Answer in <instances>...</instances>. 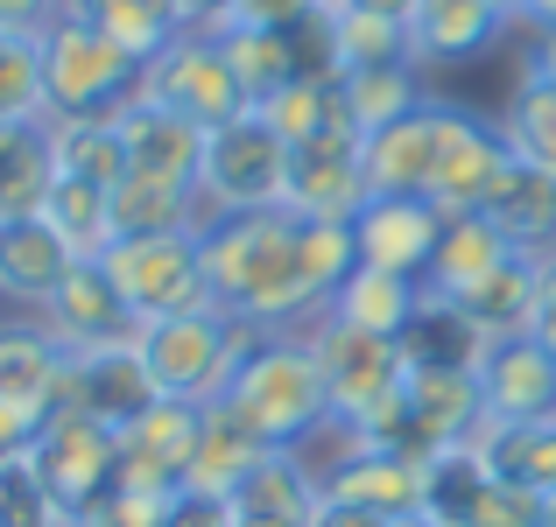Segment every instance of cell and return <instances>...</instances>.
I'll return each instance as SVG.
<instances>
[{"label": "cell", "mask_w": 556, "mask_h": 527, "mask_svg": "<svg viewBox=\"0 0 556 527\" xmlns=\"http://www.w3.org/2000/svg\"><path fill=\"white\" fill-rule=\"evenodd\" d=\"M198 246H204L212 310L240 317L254 331H303V317H317V296H311L303 260H296V218L289 211L198 218Z\"/></svg>", "instance_id": "cell-1"}, {"label": "cell", "mask_w": 556, "mask_h": 527, "mask_svg": "<svg viewBox=\"0 0 556 527\" xmlns=\"http://www.w3.org/2000/svg\"><path fill=\"white\" fill-rule=\"evenodd\" d=\"M218 401L275 450H303L317 429H331V394H325V365L303 331H261L247 345V359L232 365Z\"/></svg>", "instance_id": "cell-2"}, {"label": "cell", "mask_w": 556, "mask_h": 527, "mask_svg": "<svg viewBox=\"0 0 556 527\" xmlns=\"http://www.w3.org/2000/svg\"><path fill=\"white\" fill-rule=\"evenodd\" d=\"M141 92V64L113 36H99L85 14L64 8V22L42 36V99L50 120H106Z\"/></svg>", "instance_id": "cell-3"}, {"label": "cell", "mask_w": 556, "mask_h": 527, "mask_svg": "<svg viewBox=\"0 0 556 527\" xmlns=\"http://www.w3.org/2000/svg\"><path fill=\"white\" fill-rule=\"evenodd\" d=\"M261 331L240 324L226 310H184V317H155V324H135V345L149 359L155 387L177 394V401H218L232 380V365L247 359Z\"/></svg>", "instance_id": "cell-4"}, {"label": "cell", "mask_w": 556, "mask_h": 527, "mask_svg": "<svg viewBox=\"0 0 556 527\" xmlns=\"http://www.w3.org/2000/svg\"><path fill=\"white\" fill-rule=\"evenodd\" d=\"M99 260H106L121 303L135 310V324L184 317V310H212L198 226H184V232H121V240H113Z\"/></svg>", "instance_id": "cell-5"}, {"label": "cell", "mask_w": 556, "mask_h": 527, "mask_svg": "<svg viewBox=\"0 0 556 527\" xmlns=\"http://www.w3.org/2000/svg\"><path fill=\"white\" fill-rule=\"evenodd\" d=\"M289 197V141L275 134L261 113H240L218 134H204V163H198V204L204 218L226 211H282Z\"/></svg>", "instance_id": "cell-6"}, {"label": "cell", "mask_w": 556, "mask_h": 527, "mask_svg": "<svg viewBox=\"0 0 556 527\" xmlns=\"http://www.w3.org/2000/svg\"><path fill=\"white\" fill-rule=\"evenodd\" d=\"M135 99H155V106L184 113L198 134H218L226 120L254 113V99L240 92V78H232V64H226V42H218L212 28H184L155 64H141Z\"/></svg>", "instance_id": "cell-7"}, {"label": "cell", "mask_w": 556, "mask_h": 527, "mask_svg": "<svg viewBox=\"0 0 556 527\" xmlns=\"http://www.w3.org/2000/svg\"><path fill=\"white\" fill-rule=\"evenodd\" d=\"M317 365H325V394H331V429H353L359 415H374L408 373V351L402 338H380V331H359L345 317H311L303 324Z\"/></svg>", "instance_id": "cell-8"}, {"label": "cell", "mask_w": 556, "mask_h": 527, "mask_svg": "<svg viewBox=\"0 0 556 527\" xmlns=\"http://www.w3.org/2000/svg\"><path fill=\"white\" fill-rule=\"evenodd\" d=\"M28 464H36L42 486L56 492V506L78 520L85 506H99L121 486V429H106V422L85 415V408H56V415L42 422Z\"/></svg>", "instance_id": "cell-9"}, {"label": "cell", "mask_w": 556, "mask_h": 527, "mask_svg": "<svg viewBox=\"0 0 556 527\" xmlns=\"http://www.w3.org/2000/svg\"><path fill=\"white\" fill-rule=\"evenodd\" d=\"M437 120H444V134H437L430 204H437L444 218L486 211L493 190H501V176L515 169V149H507L501 120H479L472 106H451V99H437Z\"/></svg>", "instance_id": "cell-10"}, {"label": "cell", "mask_w": 556, "mask_h": 527, "mask_svg": "<svg viewBox=\"0 0 556 527\" xmlns=\"http://www.w3.org/2000/svg\"><path fill=\"white\" fill-rule=\"evenodd\" d=\"M543 506H549L543 492L493 478L465 444L430 458V500H422V514L444 520V527H543Z\"/></svg>", "instance_id": "cell-11"}, {"label": "cell", "mask_w": 556, "mask_h": 527, "mask_svg": "<svg viewBox=\"0 0 556 527\" xmlns=\"http://www.w3.org/2000/svg\"><path fill=\"white\" fill-rule=\"evenodd\" d=\"M198 429H204V401H149L135 422L121 429V486L135 492H184L190 458H198Z\"/></svg>", "instance_id": "cell-12"}, {"label": "cell", "mask_w": 556, "mask_h": 527, "mask_svg": "<svg viewBox=\"0 0 556 527\" xmlns=\"http://www.w3.org/2000/svg\"><path fill=\"white\" fill-rule=\"evenodd\" d=\"M402 401H408V422H402V444L394 450H408V458H422V464L458 450L465 436L479 429V415H486L479 373H458V365H408Z\"/></svg>", "instance_id": "cell-13"}, {"label": "cell", "mask_w": 556, "mask_h": 527, "mask_svg": "<svg viewBox=\"0 0 556 527\" xmlns=\"http://www.w3.org/2000/svg\"><path fill=\"white\" fill-rule=\"evenodd\" d=\"M367 141L359 134H325L289 149V218H331V226H353L359 204H367Z\"/></svg>", "instance_id": "cell-14"}, {"label": "cell", "mask_w": 556, "mask_h": 527, "mask_svg": "<svg viewBox=\"0 0 556 527\" xmlns=\"http://www.w3.org/2000/svg\"><path fill=\"white\" fill-rule=\"evenodd\" d=\"M149 401H163L149 359H141L135 338H113V345H92V351H71V373H64V401L56 408H85L99 415L106 429H127Z\"/></svg>", "instance_id": "cell-15"}, {"label": "cell", "mask_w": 556, "mask_h": 527, "mask_svg": "<svg viewBox=\"0 0 556 527\" xmlns=\"http://www.w3.org/2000/svg\"><path fill=\"white\" fill-rule=\"evenodd\" d=\"M317 486L402 520V514H422V500H430V464L408 458V450H388V444H345L339 436V458L317 472Z\"/></svg>", "instance_id": "cell-16"}, {"label": "cell", "mask_w": 556, "mask_h": 527, "mask_svg": "<svg viewBox=\"0 0 556 527\" xmlns=\"http://www.w3.org/2000/svg\"><path fill=\"white\" fill-rule=\"evenodd\" d=\"M437 240H444V211L430 197H367L353 218L359 268H388V274H408V282L430 274Z\"/></svg>", "instance_id": "cell-17"}, {"label": "cell", "mask_w": 556, "mask_h": 527, "mask_svg": "<svg viewBox=\"0 0 556 527\" xmlns=\"http://www.w3.org/2000/svg\"><path fill=\"white\" fill-rule=\"evenodd\" d=\"M36 324L50 331L64 351H92V345H113V338H135V310L121 303L106 260H78V268L56 282V296L36 310Z\"/></svg>", "instance_id": "cell-18"}, {"label": "cell", "mask_w": 556, "mask_h": 527, "mask_svg": "<svg viewBox=\"0 0 556 527\" xmlns=\"http://www.w3.org/2000/svg\"><path fill=\"white\" fill-rule=\"evenodd\" d=\"M479 394H486L493 422H556V359L521 331V338H493L479 359Z\"/></svg>", "instance_id": "cell-19"}, {"label": "cell", "mask_w": 556, "mask_h": 527, "mask_svg": "<svg viewBox=\"0 0 556 527\" xmlns=\"http://www.w3.org/2000/svg\"><path fill=\"white\" fill-rule=\"evenodd\" d=\"M78 268V254L64 246V232L50 218H0V296L22 303V310H42L56 296V282Z\"/></svg>", "instance_id": "cell-20"}, {"label": "cell", "mask_w": 556, "mask_h": 527, "mask_svg": "<svg viewBox=\"0 0 556 527\" xmlns=\"http://www.w3.org/2000/svg\"><path fill=\"white\" fill-rule=\"evenodd\" d=\"M64 373L71 351L36 324V317H0V401L36 408V415H56L64 401Z\"/></svg>", "instance_id": "cell-21"}, {"label": "cell", "mask_w": 556, "mask_h": 527, "mask_svg": "<svg viewBox=\"0 0 556 527\" xmlns=\"http://www.w3.org/2000/svg\"><path fill=\"white\" fill-rule=\"evenodd\" d=\"M121 141H127V169L135 176H169V183L198 190V163H204V134L184 120V113L155 106V99H127L121 113Z\"/></svg>", "instance_id": "cell-22"}, {"label": "cell", "mask_w": 556, "mask_h": 527, "mask_svg": "<svg viewBox=\"0 0 556 527\" xmlns=\"http://www.w3.org/2000/svg\"><path fill=\"white\" fill-rule=\"evenodd\" d=\"M507 14L493 0H416L408 14V50H416V70L422 64H472L501 42Z\"/></svg>", "instance_id": "cell-23"}, {"label": "cell", "mask_w": 556, "mask_h": 527, "mask_svg": "<svg viewBox=\"0 0 556 527\" xmlns=\"http://www.w3.org/2000/svg\"><path fill=\"white\" fill-rule=\"evenodd\" d=\"M437 134H444V120H437V99H430V106H416L408 120H394V127H380V134H367V190H374V197H430Z\"/></svg>", "instance_id": "cell-24"}, {"label": "cell", "mask_w": 556, "mask_h": 527, "mask_svg": "<svg viewBox=\"0 0 556 527\" xmlns=\"http://www.w3.org/2000/svg\"><path fill=\"white\" fill-rule=\"evenodd\" d=\"M465 450H472L493 478H507V486H529V492H543V500L556 492V422H493V415H479V429L465 436Z\"/></svg>", "instance_id": "cell-25"}, {"label": "cell", "mask_w": 556, "mask_h": 527, "mask_svg": "<svg viewBox=\"0 0 556 527\" xmlns=\"http://www.w3.org/2000/svg\"><path fill=\"white\" fill-rule=\"evenodd\" d=\"M521 246L507 240L501 226H493L486 211H465V218H444V240H437V260L430 274H422V296H465L472 282H486L501 260H515Z\"/></svg>", "instance_id": "cell-26"}, {"label": "cell", "mask_w": 556, "mask_h": 527, "mask_svg": "<svg viewBox=\"0 0 556 527\" xmlns=\"http://www.w3.org/2000/svg\"><path fill=\"white\" fill-rule=\"evenodd\" d=\"M317 500H325V486H317V464L303 450H268L232 492L240 520H303V527H311Z\"/></svg>", "instance_id": "cell-27"}, {"label": "cell", "mask_w": 556, "mask_h": 527, "mask_svg": "<svg viewBox=\"0 0 556 527\" xmlns=\"http://www.w3.org/2000/svg\"><path fill=\"white\" fill-rule=\"evenodd\" d=\"M275 444H261L254 429H247L240 415H232L226 401H204V429H198V458H190V492H218V500H232L240 492V478L254 472L261 458H268Z\"/></svg>", "instance_id": "cell-28"}, {"label": "cell", "mask_w": 556, "mask_h": 527, "mask_svg": "<svg viewBox=\"0 0 556 527\" xmlns=\"http://www.w3.org/2000/svg\"><path fill=\"white\" fill-rule=\"evenodd\" d=\"M56 183L50 120H0V218H36Z\"/></svg>", "instance_id": "cell-29"}, {"label": "cell", "mask_w": 556, "mask_h": 527, "mask_svg": "<svg viewBox=\"0 0 556 527\" xmlns=\"http://www.w3.org/2000/svg\"><path fill=\"white\" fill-rule=\"evenodd\" d=\"M535 282H543V254H515V260H501L486 282H472L465 296H451V303H458L486 338H521L529 317H535ZM437 303H444V296H437Z\"/></svg>", "instance_id": "cell-30"}, {"label": "cell", "mask_w": 556, "mask_h": 527, "mask_svg": "<svg viewBox=\"0 0 556 527\" xmlns=\"http://www.w3.org/2000/svg\"><path fill=\"white\" fill-rule=\"evenodd\" d=\"M486 218L521 246V254H556V176L515 155V169L501 176Z\"/></svg>", "instance_id": "cell-31"}, {"label": "cell", "mask_w": 556, "mask_h": 527, "mask_svg": "<svg viewBox=\"0 0 556 527\" xmlns=\"http://www.w3.org/2000/svg\"><path fill=\"white\" fill-rule=\"evenodd\" d=\"M254 113L289 141V149L325 141V134H353V113H345V70H331V78H296L289 92L261 99Z\"/></svg>", "instance_id": "cell-32"}, {"label": "cell", "mask_w": 556, "mask_h": 527, "mask_svg": "<svg viewBox=\"0 0 556 527\" xmlns=\"http://www.w3.org/2000/svg\"><path fill=\"white\" fill-rule=\"evenodd\" d=\"M71 14H85L99 36H113L135 64H155V56L184 36L177 0H71Z\"/></svg>", "instance_id": "cell-33"}, {"label": "cell", "mask_w": 556, "mask_h": 527, "mask_svg": "<svg viewBox=\"0 0 556 527\" xmlns=\"http://www.w3.org/2000/svg\"><path fill=\"white\" fill-rule=\"evenodd\" d=\"M416 310H422V282L388 274V268H353L339 282V296H331V317H345L359 331H380V338H402Z\"/></svg>", "instance_id": "cell-34"}, {"label": "cell", "mask_w": 556, "mask_h": 527, "mask_svg": "<svg viewBox=\"0 0 556 527\" xmlns=\"http://www.w3.org/2000/svg\"><path fill=\"white\" fill-rule=\"evenodd\" d=\"M486 345L493 338L458 310V303H437V296H422V310L408 317V331H402L408 365H458V373H479Z\"/></svg>", "instance_id": "cell-35"}, {"label": "cell", "mask_w": 556, "mask_h": 527, "mask_svg": "<svg viewBox=\"0 0 556 527\" xmlns=\"http://www.w3.org/2000/svg\"><path fill=\"white\" fill-rule=\"evenodd\" d=\"M430 85H422L416 64H380V70H345V113H353V134L367 141L380 127L408 120L416 106H430Z\"/></svg>", "instance_id": "cell-36"}, {"label": "cell", "mask_w": 556, "mask_h": 527, "mask_svg": "<svg viewBox=\"0 0 556 527\" xmlns=\"http://www.w3.org/2000/svg\"><path fill=\"white\" fill-rule=\"evenodd\" d=\"M204 204L190 183H169V176H135L127 169L113 183V232H184L198 226Z\"/></svg>", "instance_id": "cell-37"}, {"label": "cell", "mask_w": 556, "mask_h": 527, "mask_svg": "<svg viewBox=\"0 0 556 527\" xmlns=\"http://www.w3.org/2000/svg\"><path fill=\"white\" fill-rule=\"evenodd\" d=\"M42 218H50L56 232H64V246L78 260H99L121 232H113V190L85 183V176H56L50 183V204H42Z\"/></svg>", "instance_id": "cell-38"}, {"label": "cell", "mask_w": 556, "mask_h": 527, "mask_svg": "<svg viewBox=\"0 0 556 527\" xmlns=\"http://www.w3.org/2000/svg\"><path fill=\"white\" fill-rule=\"evenodd\" d=\"M50 149H56V176H85V183L113 190L127 176V141L121 120H50Z\"/></svg>", "instance_id": "cell-39"}, {"label": "cell", "mask_w": 556, "mask_h": 527, "mask_svg": "<svg viewBox=\"0 0 556 527\" xmlns=\"http://www.w3.org/2000/svg\"><path fill=\"white\" fill-rule=\"evenodd\" d=\"M501 134H507V149H515L521 163H535V169L556 176V78H535V70H521L515 92H507Z\"/></svg>", "instance_id": "cell-40"}, {"label": "cell", "mask_w": 556, "mask_h": 527, "mask_svg": "<svg viewBox=\"0 0 556 527\" xmlns=\"http://www.w3.org/2000/svg\"><path fill=\"white\" fill-rule=\"evenodd\" d=\"M331 50H339V70L416 64V50H408V22H394V14H367V8H331Z\"/></svg>", "instance_id": "cell-41"}, {"label": "cell", "mask_w": 556, "mask_h": 527, "mask_svg": "<svg viewBox=\"0 0 556 527\" xmlns=\"http://www.w3.org/2000/svg\"><path fill=\"white\" fill-rule=\"evenodd\" d=\"M296 260H303V282L317 296V317L331 310L339 282L359 268V246H353V226H331V218H296Z\"/></svg>", "instance_id": "cell-42"}, {"label": "cell", "mask_w": 556, "mask_h": 527, "mask_svg": "<svg viewBox=\"0 0 556 527\" xmlns=\"http://www.w3.org/2000/svg\"><path fill=\"white\" fill-rule=\"evenodd\" d=\"M0 120H50L42 99V36L0 28Z\"/></svg>", "instance_id": "cell-43"}, {"label": "cell", "mask_w": 556, "mask_h": 527, "mask_svg": "<svg viewBox=\"0 0 556 527\" xmlns=\"http://www.w3.org/2000/svg\"><path fill=\"white\" fill-rule=\"evenodd\" d=\"M0 527H71V514L56 506V492L42 486L28 458H0Z\"/></svg>", "instance_id": "cell-44"}, {"label": "cell", "mask_w": 556, "mask_h": 527, "mask_svg": "<svg viewBox=\"0 0 556 527\" xmlns=\"http://www.w3.org/2000/svg\"><path fill=\"white\" fill-rule=\"evenodd\" d=\"M177 500V492H169ZM169 500L163 492H135V486H113L99 506H85L71 527H163L169 520Z\"/></svg>", "instance_id": "cell-45"}, {"label": "cell", "mask_w": 556, "mask_h": 527, "mask_svg": "<svg viewBox=\"0 0 556 527\" xmlns=\"http://www.w3.org/2000/svg\"><path fill=\"white\" fill-rule=\"evenodd\" d=\"M325 0H226V14L212 22V36H226V28H289L303 22V14H317Z\"/></svg>", "instance_id": "cell-46"}, {"label": "cell", "mask_w": 556, "mask_h": 527, "mask_svg": "<svg viewBox=\"0 0 556 527\" xmlns=\"http://www.w3.org/2000/svg\"><path fill=\"white\" fill-rule=\"evenodd\" d=\"M163 527H240V506L232 500H218V492H177V500H169V520Z\"/></svg>", "instance_id": "cell-47"}, {"label": "cell", "mask_w": 556, "mask_h": 527, "mask_svg": "<svg viewBox=\"0 0 556 527\" xmlns=\"http://www.w3.org/2000/svg\"><path fill=\"white\" fill-rule=\"evenodd\" d=\"M71 0H0V28L8 36H50L56 22H64Z\"/></svg>", "instance_id": "cell-48"}, {"label": "cell", "mask_w": 556, "mask_h": 527, "mask_svg": "<svg viewBox=\"0 0 556 527\" xmlns=\"http://www.w3.org/2000/svg\"><path fill=\"white\" fill-rule=\"evenodd\" d=\"M529 338L556 359V254H543V282H535V317H529Z\"/></svg>", "instance_id": "cell-49"}, {"label": "cell", "mask_w": 556, "mask_h": 527, "mask_svg": "<svg viewBox=\"0 0 556 527\" xmlns=\"http://www.w3.org/2000/svg\"><path fill=\"white\" fill-rule=\"evenodd\" d=\"M311 527H394V520L374 514V506H353V500H339V492H325L317 514H311Z\"/></svg>", "instance_id": "cell-50"}, {"label": "cell", "mask_w": 556, "mask_h": 527, "mask_svg": "<svg viewBox=\"0 0 556 527\" xmlns=\"http://www.w3.org/2000/svg\"><path fill=\"white\" fill-rule=\"evenodd\" d=\"M521 70H535V78H556V28H529V50H521Z\"/></svg>", "instance_id": "cell-51"}, {"label": "cell", "mask_w": 556, "mask_h": 527, "mask_svg": "<svg viewBox=\"0 0 556 527\" xmlns=\"http://www.w3.org/2000/svg\"><path fill=\"white\" fill-rule=\"evenodd\" d=\"M325 8H367V14H394V22H408L416 0H325Z\"/></svg>", "instance_id": "cell-52"}, {"label": "cell", "mask_w": 556, "mask_h": 527, "mask_svg": "<svg viewBox=\"0 0 556 527\" xmlns=\"http://www.w3.org/2000/svg\"><path fill=\"white\" fill-rule=\"evenodd\" d=\"M177 8H184V28H212L226 14V0H177Z\"/></svg>", "instance_id": "cell-53"}, {"label": "cell", "mask_w": 556, "mask_h": 527, "mask_svg": "<svg viewBox=\"0 0 556 527\" xmlns=\"http://www.w3.org/2000/svg\"><path fill=\"white\" fill-rule=\"evenodd\" d=\"M493 8H501L507 22H521V14H529V0H493Z\"/></svg>", "instance_id": "cell-54"}, {"label": "cell", "mask_w": 556, "mask_h": 527, "mask_svg": "<svg viewBox=\"0 0 556 527\" xmlns=\"http://www.w3.org/2000/svg\"><path fill=\"white\" fill-rule=\"evenodd\" d=\"M394 527H444V520H430V514H402Z\"/></svg>", "instance_id": "cell-55"}, {"label": "cell", "mask_w": 556, "mask_h": 527, "mask_svg": "<svg viewBox=\"0 0 556 527\" xmlns=\"http://www.w3.org/2000/svg\"><path fill=\"white\" fill-rule=\"evenodd\" d=\"M240 527H303V520H240Z\"/></svg>", "instance_id": "cell-56"}, {"label": "cell", "mask_w": 556, "mask_h": 527, "mask_svg": "<svg viewBox=\"0 0 556 527\" xmlns=\"http://www.w3.org/2000/svg\"><path fill=\"white\" fill-rule=\"evenodd\" d=\"M543 527H556V492H549V506H543Z\"/></svg>", "instance_id": "cell-57"}]
</instances>
